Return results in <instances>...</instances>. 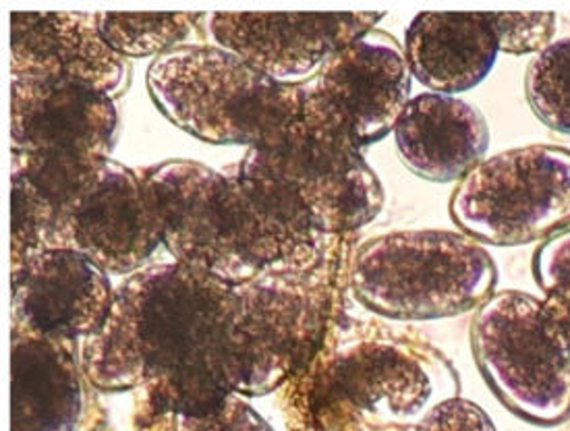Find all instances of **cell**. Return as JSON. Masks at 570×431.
Wrapping results in <instances>:
<instances>
[{"mask_svg": "<svg viewBox=\"0 0 570 431\" xmlns=\"http://www.w3.org/2000/svg\"><path fill=\"white\" fill-rule=\"evenodd\" d=\"M411 79L399 40L370 31L301 86L299 115L331 125L363 149L394 131L411 102Z\"/></svg>", "mask_w": 570, "mask_h": 431, "instance_id": "11", "label": "cell"}, {"mask_svg": "<svg viewBox=\"0 0 570 431\" xmlns=\"http://www.w3.org/2000/svg\"><path fill=\"white\" fill-rule=\"evenodd\" d=\"M81 342L11 322V431H77L86 409Z\"/></svg>", "mask_w": 570, "mask_h": 431, "instance_id": "16", "label": "cell"}, {"mask_svg": "<svg viewBox=\"0 0 570 431\" xmlns=\"http://www.w3.org/2000/svg\"><path fill=\"white\" fill-rule=\"evenodd\" d=\"M235 175L283 262H309L384 208L374 168L348 135L299 115L249 148Z\"/></svg>", "mask_w": 570, "mask_h": 431, "instance_id": "3", "label": "cell"}, {"mask_svg": "<svg viewBox=\"0 0 570 431\" xmlns=\"http://www.w3.org/2000/svg\"><path fill=\"white\" fill-rule=\"evenodd\" d=\"M452 221L478 243L517 247L570 228V149L533 144L483 158L459 180Z\"/></svg>", "mask_w": 570, "mask_h": 431, "instance_id": "10", "label": "cell"}, {"mask_svg": "<svg viewBox=\"0 0 570 431\" xmlns=\"http://www.w3.org/2000/svg\"><path fill=\"white\" fill-rule=\"evenodd\" d=\"M146 84L166 119L218 146H264L301 112V88L272 81L218 46H183L151 60Z\"/></svg>", "mask_w": 570, "mask_h": 431, "instance_id": "7", "label": "cell"}, {"mask_svg": "<svg viewBox=\"0 0 570 431\" xmlns=\"http://www.w3.org/2000/svg\"><path fill=\"white\" fill-rule=\"evenodd\" d=\"M11 79L65 81L119 100L131 65L102 38L98 13L11 11Z\"/></svg>", "mask_w": 570, "mask_h": 431, "instance_id": "13", "label": "cell"}, {"mask_svg": "<svg viewBox=\"0 0 570 431\" xmlns=\"http://www.w3.org/2000/svg\"><path fill=\"white\" fill-rule=\"evenodd\" d=\"M382 17H386L384 11H210L202 21L214 46L239 57L281 86L301 88L336 52L374 31Z\"/></svg>", "mask_w": 570, "mask_h": 431, "instance_id": "12", "label": "cell"}, {"mask_svg": "<svg viewBox=\"0 0 570 431\" xmlns=\"http://www.w3.org/2000/svg\"><path fill=\"white\" fill-rule=\"evenodd\" d=\"M485 384L511 413L552 428L570 417V339L541 298L500 291L471 322Z\"/></svg>", "mask_w": 570, "mask_h": 431, "instance_id": "9", "label": "cell"}, {"mask_svg": "<svg viewBox=\"0 0 570 431\" xmlns=\"http://www.w3.org/2000/svg\"><path fill=\"white\" fill-rule=\"evenodd\" d=\"M490 21L504 55L535 57L554 42L556 13L550 11H490Z\"/></svg>", "mask_w": 570, "mask_h": 431, "instance_id": "22", "label": "cell"}, {"mask_svg": "<svg viewBox=\"0 0 570 431\" xmlns=\"http://www.w3.org/2000/svg\"><path fill=\"white\" fill-rule=\"evenodd\" d=\"M204 13H98L100 33L120 57H163L189 40Z\"/></svg>", "mask_w": 570, "mask_h": 431, "instance_id": "19", "label": "cell"}, {"mask_svg": "<svg viewBox=\"0 0 570 431\" xmlns=\"http://www.w3.org/2000/svg\"><path fill=\"white\" fill-rule=\"evenodd\" d=\"M233 286L196 270L151 264L115 291L105 326L81 341L91 388L136 392L137 431H177L233 394L225 334Z\"/></svg>", "mask_w": 570, "mask_h": 431, "instance_id": "1", "label": "cell"}, {"mask_svg": "<svg viewBox=\"0 0 570 431\" xmlns=\"http://www.w3.org/2000/svg\"><path fill=\"white\" fill-rule=\"evenodd\" d=\"M177 431H274L240 394H230L208 415L177 417Z\"/></svg>", "mask_w": 570, "mask_h": 431, "instance_id": "23", "label": "cell"}, {"mask_svg": "<svg viewBox=\"0 0 570 431\" xmlns=\"http://www.w3.org/2000/svg\"><path fill=\"white\" fill-rule=\"evenodd\" d=\"M527 102L552 131L570 135V36L535 55L525 74Z\"/></svg>", "mask_w": 570, "mask_h": 431, "instance_id": "20", "label": "cell"}, {"mask_svg": "<svg viewBox=\"0 0 570 431\" xmlns=\"http://www.w3.org/2000/svg\"><path fill=\"white\" fill-rule=\"evenodd\" d=\"M144 175L158 204L163 245L177 264L230 286L276 264V253L235 170L218 173L177 158Z\"/></svg>", "mask_w": 570, "mask_h": 431, "instance_id": "8", "label": "cell"}, {"mask_svg": "<svg viewBox=\"0 0 570 431\" xmlns=\"http://www.w3.org/2000/svg\"><path fill=\"white\" fill-rule=\"evenodd\" d=\"M11 322L83 341L105 326L115 288L108 272L69 249L38 253L11 270Z\"/></svg>", "mask_w": 570, "mask_h": 431, "instance_id": "15", "label": "cell"}, {"mask_svg": "<svg viewBox=\"0 0 570 431\" xmlns=\"http://www.w3.org/2000/svg\"><path fill=\"white\" fill-rule=\"evenodd\" d=\"M11 268L69 249L108 274H136L163 245L146 175L112 158L11 154Z\"/></svg>", "mask_w": 570, "mask_h": 431, "instance_id": "2", "label": "cell"}, {"mask_svg": "<svg viewBox=\"0 0 570 431\" xmlns=\"http://www.w3.org/2000/svg\"><path fill=\"white\" fill-rule=\"evenodd\" d=\"M309 370L312 431H415L459 399L451 359L415 330L355 324L326 336Z\"/></svg>", "mask_w": 570, "mask_h": 431, "instance_id": "4", "label": "cell"}, {"mask_svg": "<svg viewBox=\"0 0 570 431\" xmlns=\"http://www.w3.org/2000/svg\"><path fill=\"white\" fill-rule=\"evenodd\" d=\"M492 255L452 231H394L361 245L348 284L363 307L396 322L463 315L494 295Z\"/></svg>", "mask_w": 570, "mask_h": 431, "instance_id": "6", "label": "cell"}, {"mask_svg": "<svg viewBox=\"0 0 570 431\" xmlns=\"http://www.w3.org/2000/svg\"><path fill=\"white\" fill-rule=\"evenodd\" d=\"M415 431H498L494 421L475 402L452 399L435 406Z\"/></svg>", "mask_w": 570, "mask_h": 431, "instance_id": "24", "label": "cell"}, {"mask_svg": "<svg viewBox=\"0 0 570 431\" xmlns=\"http://www.w3.org/2000/svg\"><path fill=\"white\" fill-rule=\"evenodd\" d=\"M401 163L421 179L461 180L485 158L490 127L478 106L456 96L421 94L394 127Z\"/></svg>", "mask_w": 570, "mask_h": 431, "instance_id": "17", "label": "cell"}, {"mask_svg": "<svg viewBox=\"0 0 570 431\" xmlns=\"http://www.w3.org/2000/svg\"><path fill=\"white\" fill-rule=\"evenodd\" d=\"M533 274L548 312L570 339V228L541 243L533 255Z\"/></svg>", "mask_w": 570, "mask_h": 431, "instance_id": "21", "label": "cell"}, {"mask_svg": "<svg viewBox=\"0 0 570 431\" xmlns=\"http://www.w3.org/2000/svg\"><path fill=\"white\" fill-rule=\"evenodd\" d=\"M119 108L105 94L65 81L11 79V149L45 156L110 158Z\"/></svg>", "mask_w": 570, "mask_h": 431, "instance_id": "14", "label": "cell"}, {"mask_svg": "<svg viewBox=\"0 0 570 431\" xmlns=\"http://www.w3.org/2000/svg\"><path fill=\"white\" fill-rule=\"evenodd\" d=\"M405 55L413 77L434 94L478 88L500 55L490 11H421L406 30Z\"/></svg>", "mask_w": 570, "mask_h": 431, "instance_id": "18", "label": "cell"}, {"mask_svg": "<svg viewBox=\"0 0 570 431\" xmlns=\"http://www.w3.org/2000/svg\"><path fill=\"white\" fill-rule=\"evenodd\" d=\"M336 245L309 262H283L233 286L225 334L226 384L266 396L307 370L326 341Z\"/></svg>", "mask_w": 570, "mask_h": 431, "instance_id": "5", "label": "cell"}]
</instances>
